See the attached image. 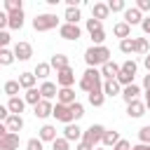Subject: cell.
<instances>
[{"label":"cell","instance_id":"obj_1","mask_svg":"<svg viewBox=\"0 0 150 150\" xmlns=\"http://www.w3.org/2000/svg\"><path fill=\"white\" fill-rule=\"evenodd\" d=\"M84 61H87V66H89V68H96V66H105V63L110 61V49H108L105 45H101V47L91 45V47L84 52Z\"/></svg>","mask_w":150,"mask_h":150},{"label":"cell","instance_id":"obj_2","mask_svg":"<svg viewBox=\"0 0 150 150\" xmlns=\"http://www.w3.org/2000/svg\"><path fill=\"white\" fill-rule=\"evenodd\" d=\"M101 87H103V75H101V70H98V68H87L84 75H82V80H80V89L89 94V91L101 89Z\"/></svg>","mask_w":150,"mask_h":150},{"label":"cell","instance_id":"obj_3","mask_svg":"<svg viewBox=\"0 0 150 150\" xmlns=\"http://www.w3.org/2000/svg\"><path fill=\"white\" fill-rule=\"evenodd\" d=\"M59 26V19H56V14H38L35 19H33V28L38 30V33H45V30H52V28H56Z\"/></svg>","mask_w":150,"mask_h":150},{"label":"cell","instance_id":"obj_4","mask_svg":"<svg viewBox=\"0 0 150 150\" xmlns=\"http://www.w3.org/2000/svg\"><path fill=\"white\" fill-rule=\"evenodd\" d=\"M105 131H108V129H105L103 124H91L89 129H84L82 141H84V143H89V145H96V143H101V141H103Z\"/></svg>","mask_w":150,"mask_h":150},{"label":"cell","instance_id":"obj_5","mask_svg":"<svg viewBox=\"0 0 150 150\" xmlns=\"http://www.w3.org/2000/svg\"><path fill=\"white\" fill-rule=\"evenodd\" d=\"M73 82H75V70H73V68H63V70L56 73V84H59V89H68V87H73Z\"/></svg>","mask_w":150,"mask_h":150},{"label":"cell","instance_id":"obj_6","mask_svg":"<svg viewBox=\"0 0 150 150\" xmlns=\"http://www.w3.org/2000/svg\"><path fill=\"white\" fill-rule=\"evenodd\" d=\"M54 117L59 120V122H63V124H73V110H70V105H63V103H56L54 105Z\"/></svg>","mask_w":150,"mask_h":150},{"label":"cell","instance_id":"obj_7","mask_svg":"<svg viewBox=\"0 0 150 150\" xmlns=\"http://www.w3.org/2000/svg\"><path fill=\"white\" fill-rule=\"evenodd\" d=\"M59 35H61L63 40H77V38L82 35V30H80V26H77V23H61Z\"/></svg>","mask_w":150,"mask_h":150},{"label":"cell","instance_id":"obj_8","mask_svg":"<svg viewBox=\"0 0 150 150\" xmlns=\"http://www.w3.org/2000/svg\"><path fill=\"white\" fill-rule=\"evenodd\" d=\"M33 115L35 117H40V120H45V117H49V115H54V105H52V101H40L35 108H33Z\"/></svg>","mask_w":150,"mask_h":150},{"label":"cell","instance_id":"obj_9","mask_svg":"<svg viewBox=\"0 0 150 150\" xmlns=\"http://www.w3.org/2000/svg\"><path fill=\"white\" fill-rule=\"evenodd\" d=\"M14 56H16L19 61H28V59L33 56V47H30L28 42H16V45H14Z\"/></svg>","mask_w":150,"mask_h":150},{"label":"cell","instance_id":"obj_10","mask_svg":"<svg viewBox=\"0 0 150 150\" xmlns=\"http://www.w3.org/2000/svg\"><path fill=\"white\" fill-rule=\"evenodd\" d=\"M122 73V66H117L115 61H108L105 66H101V75L105 80H117V75Z\"/></svg>","mask_w":150,"mask_h":150},{"label":"cell","instance_id":"obj_11","mask_svg":"<svg viewBox=\"0 0 150 150\" xmlns=\"http://www.w3.org/2000/svg\"><path fill=\"white\" fill-rule=\"evenodd\" d=\"M82 136H84V131L77 127V124H66V129H63V138L66 141H82Z\"/></svg>","mask_w":150,"mask_h":150},{"label":"cell","instance_id":"obj_12","mask_svg":"<svg viewBox=\"0 0 150 150\" xmlns=\"http://www.w3.org/2000/svg\"><path fill=\"white\" fill-rule=\"evenodd\" d=\"M124 23H129V26H136V23H143V16H141V9H138V7H127V12H124Z\"/></svg>","mask_w":150,"mask_h":150},{"label":"cell","instance_id":"obj_13","mask_svg":"<svg viewBox=\"0 0 150 150\" xmlns=\"http://www.w3.org/2000/svg\"><path fill=\"white\" fill-rule=\"evenodd\" d=\"M127 115L129 117H143L145 115V101H131L129 105H127Z\"/></svg>","mask_w":150,"mask_h":150},{"label":"cell","instance_id":"obj_14","mask_svg":"<svg viewBox=\"0 0 150 150\" xmlns=\"http://www.w3.org/2000/svg\"><path fill=\"white\" fill-rule=\"evenodd\" d=\"M2 124L9 129V134H19V131L23 129V117H21V115H9L7 122H2Z\"/></svg>","mask_w":150,"mask_h":150},{"label":"cell","instance_id":"obj_15","mask_svg":"<svg viewBox=\"0 0 150 150\" xmlns=\"http://www.w3.org/2000/svg\"><path fill=\"white\" fill-rule=\"evenodd\" d=\"M19 148V134L0 136V150H16Z\"/></svg>","mask_w":150,"mask_h":150},{"label":"cell","instance_id":"obj_16","mask_svg":"<svg viewBox=\"0 0 150 150\" xmlns=\"http://www.w3.org/2000/svg\"><path fill=\"white\" fill-rule=\"evenodd\" d=\"M108 14H110V7H108V2H96V5L91 7V16H94V19H98V21L108 19Z\"/></svg>","mask_w":150,"mask_h":150},{"label":"cell","instance_id":"obj_17","mask_svg":"<svg viewBox=\"0 0 150 150\" xmlns=\"http://www.w3.org/2000/svg\"><path fill=\"white\" fill-rule=\"evenodd\" d=\"M103 91H105V96H122V84L117 80H105Z\"/></svg>","mask_w":150,"mask_h":150},{"label":"cell","instance_id":"obj_18","mask_svg":"<svg viewBox=\"0 0 150 150\" xmlns=\"http://www.w3.org/2000/svg\"><path fill=\"white\" fill-rule=\"evenodd\" d=\"M138 94H141V87H138V84H129V87L122 89V98L127 101V105H129L131 101H138Z\"/></svg>","mask_w":150,"mask_h":150},{"label":"cell","instance_id":"obj_19","mask_svg":"<svg viewBox=\"0 0 150 150\" xmlns=\"http://www.w3.org/2000/svg\"><path fill=\"white\" fill-rule=\"evenodd\" d=\"M49 66H52V68H56V73H59V70H63V68H70V63H68V56H66V54H54V56L49 59Z\"/></svg>","mask_w":150,"mask_h":150},{"label":"cell","instance_id":"obj_20","mask_svg":"<svg viewBox=\"0 0 150 150\" xmlns=\"http://www.w3.org/2000/svg\"><path fill=\"white\" fill-rule=\"evenodd\" d=\"M40 94H42V98H45V101H52L54 96H59V89H56V84H54V82H42Z\"/></svg>","mask_w":150,"mask_h":150},{"label":"cell","instance_id":"obj_21","mask_svg":"<svg viewBox=\"0 0 150 150\" xmlns=\"http://www.w3.org/2000/svg\"><path fill=\"white\" fill-rule=\"evenodd\" d=\"M59 101L56 103H63V105H73V103H77L75 101V91L68 87V89H59V96H56Z\"/></svg>","mask_w":150,"mask_h":150},{"label":"cell","instance_id":"obj_22","mask_svg":"<svg viewBox=\"0 0 150 150\" xmlns=\"http://www.w3.org/2000/svg\"><path fill=\"white\" fill-rule=\"evenodd\" d=\"M35 82H38V77H35V73H21L19 75V84L28 91V89H35Z\"/></svg>","mask_w":150,"mask_h":150},{"label":"cell","instance_id":"obj_23","mask_svg":"<svg viewBox=\"0 0 150 150\" xmlns=\"http://www.w3.org/2000/svg\"><path fill=\"white\" fill-rule=\"evenodd\" d=\"M7 108H9V112H12V115H21V112H23V108H26V101H23V98H19V96H14V98H9V101H7Z\"/></svg>","mask_w":150,"mask_h":150},{"label":"cell","instance_id":"obj_24","mask_svg":"<svg viewBox=\"0 0 150 150\" xmlns=\"http://www.w3.org/2000/svg\"><path fill=\"white\" fill-rule=\"evenodd\" d=\"M59 136H56V127H52V124H45L42 129H40V141L45 143V141H49V143H54Z\"/></svg>","mask_w":150,"mask_h":150},{"label":"cell","instance_id":"obj_25","mask_svg":"<svg viewBox=\"0 0 150 150\" xmlns=\"http://www.w3.org/2000/svg\"><path fill=\"white\" fill-rule=\"evenodd\" d=\"M112 33H115L120 40H127V38L131 35V26H129V23H124V21H120V23H115V26H112Z\"/></svg>","mask_w":150,"mask_h":150},{"label":"cell","instance_id":"obj_26","mask_svg":"<svg viewBox=\"0 0 150 150\" xmlns=\"http://www.w3.org/2000/svg\"><path fill=\"white\" fill-rule=\"evenodd\" d=\"M103 101H105V91H103V87H101V89L89 91V103H91L94 108H101V105H103Z\"/></svg>","mask_w":150,"mask_h":150},{"label":"cell","instance_id":"obj_27","mask_svg":"<svg viewBox=\"0 0 150 150\" xmlns=\"http://www.w3.org/2000/svg\"><path fill=\"white\" fill-rule=\"evenodd\" d=\"M120 141H122V138H120V134L112 129V131H105V136H103V141H101V143H103V148H115Z\"/></svg>","mask_w":150,"mask_h":150},{"label":"cell","instance_id":"obj_28","mask_svg":"<svg viewBox=\"0 0 150 150\" xmlns=\"http://www.w3.org/2000/svg\"><path fill=\"white\" fill-rule=\"evenodd\" d=\"M23 101H26V103H30V105L35 108V105L42 101V94H40V89H28V91L23 94Z\"/></svg>","mask_w":150,"mask_h":150},{"label":"cell","instance_id":"obj_29","mask_svg":"<svg viewBox=\"0 0 150 150\" xmlns=\"http://www.w3.org/2000/svg\"><path fill=\"white\" fill-rule=\"evenodd\" d=\"M2 89H5V94H7L9 98H14V96L19 94V89H21V84H19V80H7Z\"/></svg>","mask_w":150,"mask_h":150},{"label":"cell","instance_id":"obj_30","mask_svg":"<svg viewBox=\"0 0 150 150\" xmlns=\"http://www.w3.org/2000/svg\"><path fill=\"white\" fill-rule=\"evenodd\" d=\"M120 52H122V54H134V52H136V40H134V38L120 40Z\"/></svg>","mask_w":150,"mask_h":150},{"label":"cell","instance_id":"obj_31","mask_svg":"<svg viewBox=\"0 0 150 150\" xmlns=\"http://www.w3.org/2000/svg\"><path fill=\"white\" fill-rule=\"evenodd\" d=\"M80 16V7H66V23H77Z\"/></svg>","mask_w":150,"mask_h":150},{"label":"cell","instance_id":"obj_32","mask_svg":"<svg viewBox=\"0 0 150 150\" xmlns=\"http://www.w3.org/2000/svg\"><path fill=\"white\" fill-rule=\"evenodd\" d=\"M21 26H23V9H21V12H14V14H9V28L19 30Z\"/></svg>","mask_w":150,"mask_h":150},{"label":"cell","instance_id":"obj_33","mask_svg":"<svg viewBox=\"0 0 150 150\" xmlns=\"http://www.w3.org/2000/svg\"><path fill=\"white\" fill-rule=\"evenodd\" d=\"M134 40H136V54H143V56H148V54H150L148 38H134Z\"/></svg>","mask_w":150,"mask_h":150},{"label":"cell","instance_id":"obj_34","mask_svg":"<svg viewBox=\"0 0 150 150\" xmlns=\"http://www.w3.org/2000/svg\"><path fill=\"white\" fill-rule=\"evenodd\" d=\"M49 70H52V66H49V63H38V66H35V77L47 82V75H49Z\"/></svg>","mask_w":150,"mask_h":150},{"label":"cell","instance_id":"obj_35","mask_svg":"<svg viewBox=\"0 0 150 150\" xmlns=\"http://www.w3.org/2000/svg\"><path fill=\"white\" fill-rule=\"evenodd\" d=\"M5 9H7V14L21 12V9H23V2H21V0H5Z\"/></svg>","mask_w":150,"mask_h":150},{"label":"cell","instance_id":"obj_36","mask_svg":"<svg viewBox=\"0 0 150 150\" xmlns=\"http://www.w3.org/2000/svg\"><path fill=\"white\" fill-rule=\"evenodd\" d=\"M14 59H16L14 56V49H0V63L2 66H12Z\"/></svg>","mask_w":150,"mask_h":150},{"label":"cell","instance_id":"obj_37","mask_svg":"<svg viewBox=\"0 0 150 150\" xmlns=\"http://www.w3.org/2000/svg\"><path fill=\"white\" fill-rule=\"evenodd\" d=\"M87 30H89V35L91 33H96V30H103V21H98V19H87Z\"/></svg>","mask_w":150,"mask_h":150},{"label":"cell","instance_id":"obj_38","mask_svg":"<svg viewBox=\"0 0 150 150\" xmlns=\"http://www.w3.org/2000/svg\"><path fill=\"white\" fill-rule=\"evenodd\" d=\"M108 7H110V12H127V2L124 0H110Z\"/></svg>","mask_w":150,"mask_h":150},{"label":"cell","instance_id":"obj_39","mask_svg":"<svg viewBox=\"0 0 150 150\" xmlns=\"http://www.w3.org/2000/svg\"><path fill=\"white\" fill-rule=\"evenodd\" d=\"M52 150H70V141H66V138L61 136V138H56V141L52 143Z\"/></svg>","mask_w":150,"mask_h":150},{"label":"cell","instance_id":"obj_40","mask_svg":"<svg viewBox=\"0 0 150 150\" xmlns=\"http://www.w3.org/2000/svg\"><path fill=\"white\" fill-rule=\"evenodd\" d=\"M117 82H120V84H122V89H124V87L134 84V75H129V73H120V75H117Z\"/></svg>","mask_w":150,"mask_h":150},{"label":"cell","instance_id":"obj_41","mask_svg":"<svg viewBox=\"0 0 150 150\" xmlns=\"http://www.w3.org/2000/svg\"><path fill=\"white\" fill-rule=\"evenodd\" d=\"M138 141L145 143V145H150V127H141L138 129Z\"/></svg>","mask_w":150,"mask_h":150},{"label":"cell","instance_id":"obj_42","mask_svg":"<svg viewBox=\"0 0 150 150\" xmlns=\"http://www.w3.org/2000/svg\"><path fill=\"white\" fill-rule=\"evenodd\" d=\"M136 68H138V66H136V61H131V59L122 63V73H129V75H136Z\"/></svg>","mask_w":150,"mask_h":150},{"label":"cell","instance_id":"obj_43","mask_svg":"<svg viewBox=\"0 0 150 150\" xmlns=\"http://www.w3.org/2000/svg\"><path fill=\"white\" fill-rule=\"evenodd\" d=\"M70 110H73V117H75V122H77V120L84 115V108H82V103H80V101H77V103H73V105H70Z\"/></svg>","mask_w":150,"mask_h":150},{"label":"cell","instance_id":"obj_44","mask_svg":"<svg viewBox=\"0 0 150 150\" xmlns=\"http://www.w3.org/2000/svg\"><path fill=\"white\" fill-rule=\"evenodd\" d=\"M103 40H105V33H103V30H96V33H91V42H94L96 47H101V45H103Z\"/></svg>","mask_w":150,"mask_h":150},{"label":"cell","instance_id":"obj_45","mask_svg":"<svg viewBox=\"0 0 150 150\" xmlns=\"http://www.w3.org/2000/svg\"><path fill=\"white\" fill-rule=\"evenodd\" d=\"M26 150H42V141L40 138H30L26 143Z\"/></svg>","mask_w":150,"mask_h":150},{"label":"cell","instance_id":"obj_46","mask_svg":"<svg viewBox=\"0 0 150 150\" xmlns=\"http://www.w3.org/2000/svg\"><path fill=\"white\" fill-rule=\"evenodd\" d=\"M0 45H2V49H7V45H9V33L7 30H0Z\"/></svg>","mask_w":150,"mask_h":150},{"label":"cell","instance_id":"obj_47","mask_svg":"<svg viewBox=\"0 0 150 150\" xmlns=\"http://www.w3.org/2000/svg\"><path fill=\"white\" fill-rule=\"evenodd\" d=\"M136 7H138L141 12H150V0H138Z\"/></svg>","mask_w":150,"mask_h":150},{"label":"cell","instance_id":"obj_48","mask_svg":"<svg viewBox=\"0 0 150 150\" xmlns=\"http://www.w3.org/2000/svg\"><path fill=\"white\" fill-rule=\"evenodd\" d=\"M9 115H12V112H9V108H7V105H0V120H2V122H7V117H9Z\"/></svg>","mask_w":150,"mask_h":150},{"label":"cell","instance_id":"obj_49","mask_svg":"<svg viewBox=\"0 0 150 150\" xmlns=\"http://www.w3.org/2000/svg\"><path fill=\"white\" fill-rule=\"evenodd\" d=\"M112 150H131V145H129V141H124V138H122V141H120Z\"/></svg>","mask_w":150,"mask_h":150},{"label":"cell","instance_id":"obj_50","mask_svg":"<svg viewBox=\"0 0 150 150\" xmlns=\"http://www.w3.org/2000/svg\"><path fill=\"white\" fill-rule=\"evenodd\" d=\"M75 150H96L94 145H89V143H84V141H80L77 145H75Z\"/></svg>","mask_w":150,"mask_h":150},{"label":"cell","instance_id":"obj_51","mask_svg":"<svg viewBox=\"0 0 150 150\" xmlns=\"http://www.w3.org/2000/svg\"><path fill=\"white\" fill-rule=\"evenodd\" d=\"M141 28H143V33H145V35H150V16H145V19H143Z\"/></svg>","mask_w":150,"mask_h":150},{"label":"cell","instance_id":"obj_52","mask_svg":"<svg viewBox=\"0 0 150 150\" xmlns=\"http://www.w3.org/2000/svg\"><path fill=\"white\" fill-rule=\"evenodd\" d=\"M131 150H150V145H145V143H138V145H131Z\"/></svg>","mask_w":150,"mask_h":150},{"label":"cell","instance_id":"obj_53","mask_svg":"<svg viewBox=\"0 0 150 150\" xmlns=\"http://www.w3.org/2000/svg\"><path fill=\"white\" fill-rule=\"evenodd\" d=\"M143 87H145V91H148V89H150V73H148V75H145V77H143Z\"/></svg>","mask_w":150,"mask_h":150},{"label":"cell","instance_id":"obj_54","mask_svg":"<svg viewBox=\"0 0 150 150\" xmlns=\"http://www.w3.org/2000/svg\"><path fill=\"white\" fill-rule=\"evenodd\" d=\"M143 66H145V68H148V73H150V54H148V56H143Z\"/></svg>","mask_w":150,"mask_h":150},{"label":"cell","instance_id":"obj_55","mask_svg":"<svg viewBox=\"0 0 150 150\" xmlns=\"http://www.w3.org/2000/svg\"><path fill=\"white\" fill-rule=\"evenodd\" d=\"M145 108H150V89L145 91Z\"/></svg>","mask_w":150,"mask_h":150},{"label":"cell","instance_id":"obj_56","mask_svg":"<svg viewBox=\"0 0 150 150\" xmlns=\"http://www.w3.org/2000/svg\"><path fill=\"white\" fill-rule=\"evenodd\" d=\"M96 150H108V148H96Z\"/></svg>","mask_w":150,"mask_h":150}]
</instances>
